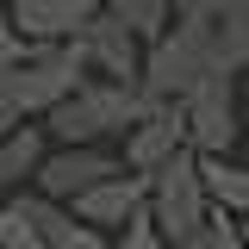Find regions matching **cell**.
<instances>
[{
	"mask_svg": "<svg viewBox=\"0 0 249 249\" xmlns=\"http://www.w3.org/2000/svg\"><path fill=\"white\" fill-rule=\"evenodd\" d=\"M143 112H150V93H143V88H124V81L88 75V81L44 119V131H50L56 150H106L112 137L124 143V131L143 119Z\"/></svg>",
	"mask_w": 249,
	"mask_h": 249,
	"instance_id": "1",
	"label": "cell"
},
{
	"mask_svg": "<svg viewBox=\"0 0 249 249\" xmlns=\"http://www.w3.org/2000/svg\"><path fill=\"white\" fill-rule=\"evenodd\" d=\"M212 187H206V156L181 150L175 162H162L150 175V218L156 231L168 237L175 249H199L206 231H212Z\"/></svg>",
	"mask_w": 249,
	"mask_h": 249,
	"instance_id": "2",
	"label": "cell"
},
{
	"mask_svg": "<svg viewBox=\"0 0 249 249\" xmlns=\"http://www.w3.org/2000/svg\"><path fill=\"white\" fill-rule=\"evenodd\" d=\"M212 75H231L224 56H218V37L206 19H175V31L150 44V62H143V93L150 100H193L199 81Z\"/></svg>",
	"mask_w": 249,
	"mask_h": 249,
	"instance_id": "3",
	"label": "cell"
},
{
	"mask_svg": "<svg viewBox=\"0 0 249 249\" xmlns=\"http://www.w3.org/2000/svg\"><path fill=\"white\" fill-rule=\"evenodd\" d=\"M187 143L199 156H231L243 143V88H237V75H212V81H199L193 100H187Z\"/></svg>",
	"mask_w": 249,
	"mask_h": 249,
	"instance_id": "4",
	"label": "cell"
},
{
	"mask_svg": "<svg viewBox=\"0 0 249 249\" xmlns=\"http://www.w3.org/2000/svg\"><path fill=\"white\" fill-rule=\"evenodd\" d=\"M181 150H193L187 143V100H150V112L131 124L124 143H119L131 175H156L162 162H175Z\"/></svg>",
	"mask_w": 249,
	"mask_h": 249,
	"instance_id": "5",
	"label": "cell"
},
{
	"mask_svg": "<svg viewBox=\"0 0 249 249\" xmlns=\"http://www.w3.org/2000/svg\"><path fill=\"white\" fill-rule=\"evenodd\" d=\"M81 56H88V75H106V81H124V88H143V62H150V44L137 37V31L112 19V13H100L81 37Z\"/></svg>",
	"mask_w": 249,
	"mask_h": 249,
	"instance_id": "6",
	"label": "cell"
},
{
	"mask_svg": "<svg viewBox=\"0 0 249 249\" xmlns=\"http://www.w3.org/2000/svg\"><path fill=\"white\" fill-rule=\"evenodd\" d=\"M119 175H131L119 150H50L44 175H37V193L56 199V206H75V199H88L93 187L119 181Z\"/></svg>",
	"mask_w": 249,
	"mask_h": 249,
	"instance_id": "7",
	"label": "cell"
},
{
	"mask_svg": "<svg viewBox=\"0 0 249 249\" xmlns=\"http://www.w3.org/2000/svg\"><path fill=\"white\" fill-rule=\"evenodd\" d=\"M100 13V0H13V19L31 44H75Z\"/></svg>",
	"mask_w": 249,
	"mask_h": 249,
	"instance_id": "8",
	"label": "cell"
},
{
	"mask_svg": "<svg viewBox=\"0 0 249 249\" xmlns=\"http://www.w3.org/2000/svg\"><path fill=\"white\" fill-rule=\"evenodd\" d=\"M69 212L81 224H93V231H106V237H119L137 212H150V175H119V181L93 187L88 199H75Z\"/></svg>",
	"mask_w": 249,
	"mask_h": 249,
	"instance_id": "9",
	"label": "cell"
},
{
	"mask_svg": "<svg viewBox=\"0 0 249 249\" xmlns=\"http://www.w3.org/2000/svg\"><path fill=\"white\" fill-rule=\"evenodd\" d=\"M50 131L44 124H19L6 143H0V193L13 199V193H25V187H37V175H44V162H50Z\"/></svg>",
	"mask_w": 249,
	"mask_h": 249,
	"instance_id": "10",
	"label": "cell"
},
{
	"mask_svg": "<svg viewBox=\"0 0 249 249\" xmlns=\"http://www.w3.org/2000/svg\"><path fill=\"white\" fill-rule=\"evenodd\" d=\"M187 19H206L218 37V56L231 75H243L249 69V0H212V6H199V13H187Z\"/></svg>",
	"mask_w": 249,
	"mask_h": 249,
	"instance_id": "11",
	"label": "cell"
},
{
	"mask_svg": "<svg viewBox=\"0 0 249 249\" xmlns=\"http://www.w3.org/2000/svg\"><path fill=\"white\" fill-rule=\"evenodd\" d=\"M206 187H212V206L231 218H249V162H231V156H206Z\"/></svg>",
	"mask_w": 249,
	"mask_h": 249,
	"instance_id": "12",
	"label": "cell"
},
{
	"mask_svg": "<svg viewBox=\"0 0 249 249\" xmlns=\"http://www.w3.org/2000/svg\"><path fill=\"white\" fill-rule=\"evenodd\" d=\"M100 6H106L112 19H124L143 44H162V37L175 31V0H100Z\"/></svg>",
	"mask_w": 249,
	"mask_h": 249,
	"instance_id": "13",
	"label": "cell"
},
{
	"mask_svg": "<svg viewBox=\"0 0 249 249\" xmlns=\"http://www.w3.org/2000/svg\"><path fill=\"white\" fill-rule=\"evenodd\" d=\"M0 249H50V237H44V231L6 199V206H0Z\"/></svg>",
	"mask_w": 249,
	"mask_h": 249,
	"instance_id": "14",
	"label": "cell"
},
{
	"mask_svg": "<svg viewBox=\"0 0 249 249\" xmlns=\"http://www.w3.org/2000/svg\"><path fill=\"white\" fill-rule=\"evenodd\" d=\"M31 44L25 31H19V19H13V0H0V69H19V62H31Z\"/></svg>",
	"mask_w": 249,
	"mask_h": 249,
	"instance_id": "15",
	"label": "cell"
},
{
	"mask_svg": "<svg viewBox=\"0 0 249 249\" xmlns=\"http://www.w3.org/2000/svg\"><path fill=\"white\" fill-rule=\"evenodd\" d=\"M119 249H175V243L156 231V218H150V212H137V218L119 231Z\"/></svg>",
	"mask_w": 249,
	"mask_h": 249,
	"instance_id": "16",
	"label": "cell"
},
{
	"mask_svg": "<svg viewBox=\"0 0 249 249\" xmlns=\"http://www.w3.org/2000/svg\"><path fill=\"white\" fill-rule=\"evenodd\" d=\"M199 249H249V237H243V218L212 212V231H206V243H199Z\"/></svg>",
	"mask_w": 249,
	"mask_h": 249,
	"instance_id": "17",
	"label": "cell"
},
{
	"mask_svg": "<svg viewBox=\"0 0 249 249\" xmlns=\"http://www.w3.org/2000/svg\"><path fill=\"white\" fill-rule=\"evenodd\" d=\"M243 150H249V81H243Z\"/></svg>",
	"mask_w": 249,
	"mask_h": 249,
	"instance_id": "18",
	"label": "cell"
},
{
	"mask_svg": "<svg viewBox=\"0 0 249 249\" xmlns=\"http://www.w3.org/2000/svg\"><path fill=\"white\" fill-rule=\"evenodd\" d=\"M243 237H249V218H243Z\"/></svg>",
	"mask_w": 249,
	"mask_h": 249,
	"instance_id": "19",
	"label": "cell"
},
{
	"mask_svg": "<svg viewBox=\"0 0 249 249\" xmlns=\"http://www.w3.org/2000/svg\"><path fill=\"white\" fill-rule=\"evenodd\" d=\"M0 206H6V199H0Z\"/></svg>",
	"mask_w": 249,
	"mask_h": 249,
	"instance_id": "20",
	"label": "cell"
}]
</instances>
